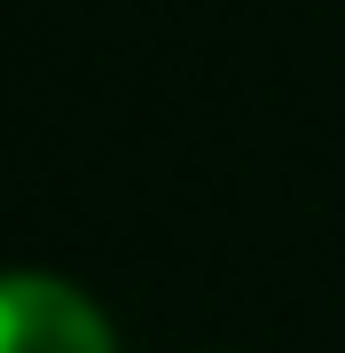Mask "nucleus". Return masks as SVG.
<instances>
[{
  "mask_svg": "<svg viewBox=\"0 0 345 353\" xmlns=\"http://www.w3.org/2000/svg\"><path fill=\"white\" fill-rule=\"evenodd\" d=\"M0 353H118L103 306L55 275H0Z\"/></svg>",
  "mask_w": 345,
  "mask_h": 353,
  "instance_id": "f257e3e1",
  "label": "nucleus"
}]
</instances>
